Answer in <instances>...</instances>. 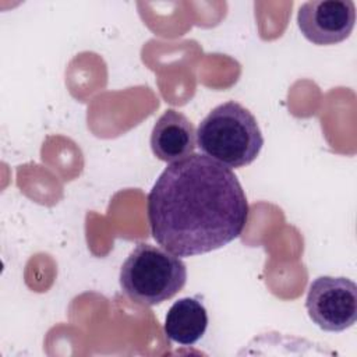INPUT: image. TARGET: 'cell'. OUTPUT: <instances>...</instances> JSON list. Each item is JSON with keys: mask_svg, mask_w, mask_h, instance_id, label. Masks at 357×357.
<instances>
[{"mask_svg": "<svg viewBox=\"0 0 357 357\" xmlns=\"http://www.w3.org/2000/svg\"><path fill=\"white\" fill-rule=\"evenodd\" d=\"M305 308L322 331L342 332L357 319V286L343 276H319L308 287Z\"/></svg>", "mask_w": 357, "mask_h": 357, "instance_id": "obj_4", "label": "cell"}, {"mask_svg": "<svg viewBox=\"0 0 357 357\" xmlns=\"http://www.w3.org/2000/svg\"><path fill=\"white\" fill-rule=\"evenodd\" d=\"M146 209L153 238L177 257L227 245L248 220V202L237 176L201 153L173 162L160 173Z\"/></svg>", "mask_w": 357, "mask_h": 357, "instance_id": "obj_1", "label": "cell"}, {"mask_svg": "<svg viewBox=\"0 0 357 357\" xmlns=\"http://www.w3.org/2000/svg\"><path fill=\"white\" fill-rule=\"evenodd\" d=\"M264 145L254 114L234 100L212 109L197 128V146L227 167L252 163Z\"/></svg>", "mask_w": 357, "mask_h": 357, "instance_id": "obj_2", "label": "cell"}, {"mask_svg": "<svg viewBox=\"0 0 357 357\" xmlns=\"http://www.w3.org/2000/svg\"><path fill=\"white\" fill-rule=\"evenodd\" d=\"M356 24L351 0H310L300 6L297 25L314 45H336L350 36Z\"/></svg>", "mask_w": 357, "mask_h": 357, "instance_id": "obj_5", "label": "cell"}, {"mask_svg": "<svg viewBox=\"0 0 357 357\" xmlns=\"http://www.w3.org/2000/svg\"><path fill=\"white\" fill-rule=\"evenodd\" d=\"M208 312L198 297H183L173 303L165 318L166 336L181 346H192L206 332Z\"/></svg>", "mask_w": 357, "mask_h": 357, "instance_id": "obj_7", "label": "cell"}, {"mask_svg": "<svg viewBox=\"0 0 357 357\" xmlns=\"http://www.w3.org/2000/svg\"><path fill=\"white\" fill-rule=\"evenodd\" d=\"M121 291L134 303L152 307L176 296L187 282L180 257L163 247L139 243L121 265Z\"/></svg>", "mask_w": 357, "mask_h": 357, "instance_id": "obj_3", "label": "cell"}, {"mask_svg": "<svg viewBox=\"0 0 357 357\" xmlns=\"http://www.w3.org/2000/svg\"><path fill=\"white\" fill-rule=\"evenodd\" d=\"M149 144L158 159L173 163L194 153L197 131L187 116L174 109H167L156 120Z\"/></svg>", "mask_w": 357, "mask_h": 357, "instance_id": "obj_6", "label": "cell"}]
</instances>
